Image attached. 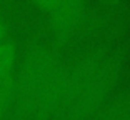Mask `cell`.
I'll list each match as a JSON object with an SVG mask.
<instances>
[{
  "mask_svg": "<svg viewBox=\"0 0 130 120\" xmlns=\"http://www.w3.org/2000/svg\"><path fill=\"white\" fill-rule=\"evenodd\" d=\"M60 80L54 58L43 48H34L23 58L20 75L15 80V97L28 112H40L55 102Z\"/></svg>",
  "mask_w": 130,
  "mask_h": 120,
  "instance_id": "6da1fadb",
  "label": "cell"
},
{
  "mask_svg": "<svg viewBox=\"0 0 130 120\" xmlns=\"http://www.w3.org/2000/svg\"><path fill=\"white\" fill-rule=\"evenodd\" d=\"M13 98H15V77H13V74L0 75V120L8 112Z\"/></svg>",
  "mask_w": 130,
  "mask_h": 120,
  "instance_id": "7a4b0ae2",
  "label": "cell"
},
{
  "mask_svg": "<svg viewBox=\"0 0 130 120\" xmlns=\"http://www.w3.org/2000/svg\"><path fill=\"white\" fill-rule=\"evenodd\" d=\"M15 45L8 40L0 43V75H10L15 65Z\"/></svg>",
  "mask_w": 130,
  "mask_h": 120,
  "instance_id": "3957f363",
  "label": "cell"
},
{
  "mask_svg": "<svg viewBox=\"0 0 130 120\" xmlns=\"http://www.w3.org/2000/svg\"><path fill=\"white\" fill-rule=\"evenodd\" d=\"M5 37H7V27H5V23L0 20V43L5 42Z\"/></svg>",
  "mask_w": 130,
  "mask_h": 120,
  "instance_id": "277c9868",
  "label": "cell"
}]
</instances>
